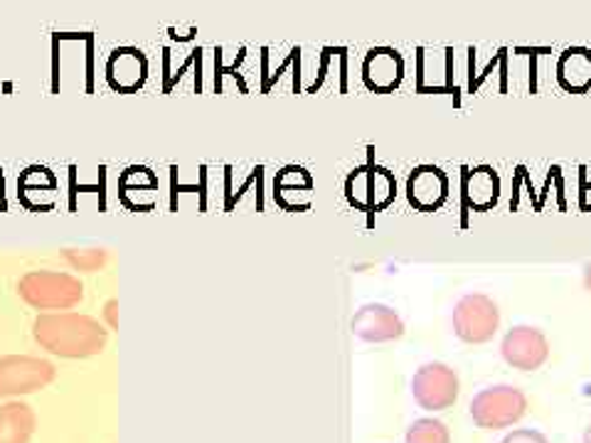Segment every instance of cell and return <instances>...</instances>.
I'll return each instance as SVG.
<instances>
[{
    "instance_id": "cell-19",
    "label": "cell",
    "mask_w": 591,
    "mask_h": 443,
    "mask_svg": "<svg viewBox=\"0 0 591 443\" xmlns=\"http://www.w3.org/2000/svg\"><path fill=\"white\" fill-rule=\"evenodd\" d=\"M584 443H591V424L584 429V439H582Z\"/></svg>"
},
{
    "instance_id": "cell-7",
    "label": "cell",
    "mask_w": 591,
    "mask_h": 443,
    "mask_svg": "<svg viewBox=\"0 0 591 443\" xmlns=\"http://www.w3.org/2000/svg\"><path fill=\"white\" fill-rule=\"evenodd\" d=\"M503 360L520 372H535L550 357V341L540 328L533 325H515L503 335L501 343Z\"/></svg>"
},
{
    "instance_id": "cell-12",
    "label": "cell",
    "mask_w": 591,
    "mask_h": 443,
    "mask_svg": "<svg viewBox=\"0 0 591 443\" xmlns=\"http://www.w3.org/2000/svg\"><path fill=\"white\" fill-rule=\"evenodd\" d=\"M35 426V411L25 402H8L0 407V443H30Z\"/></svg>"
},
{
    "instance_id": "cell-3",
    "label": "cell",
    "mask_w": 591,
    "mask_h": 443,
    "mask_svg": "<svg viewBox=\"0 0 591 443\" xmlns=\"http://www.w3.org/2000/svg\"><path fill=\"white\" fill-rule=\"evenodd\" d=\"M525 414H527V397L523 389H517L513 385L485 387L471 402L473 424L485 431L511 429Z\"/></svg>"
},
{
    "instance_id": "cell-1",
    "label": "cell",
    "mask_w": 591,
    "mask_h": 443,
    "mask_svg": "<svg viewBox=\"0 0 591 443\" xmlns=\"http://www.w3.org/2000/svg\"><path fill=\"white\" fill-rule=\"evenodd\" d=\"M33 335L40 347L67 360H84L99 355L107 345L109 331L82 313H45L33 325Z\"/></svg>"
},
{
    "instance_id": "cell-16",
    "label": "cell",
    "mask_w": 591,
    "mask_h": 443,
    "mask_svg": "<svg viewBox=\"0 0 591 443\" xmlns=\"http://www.w3.org/2000/svg\"><path fill=\"white\" fill-rule=\"evenodd\" d=\"M501 443H550V439L535 429H513Z\"/></svg>"
},
{
    "instance_id": "cell-4",
    "label": "cell",
    "mask_w": 591,
    "mask_h": 443,
    "mask_svg": "<svg viewBox=\"0 0 591 443\" xmlns=\"http://www.w3.org/2000/svg\"><path fill=\"white\" fill-rule=\"evenodd\" d=\"M453 333L463 343L483 345L493 341V335L501 328V311L491 295L485 293H466L453 305Z\"/></svg>"
},
{
    "instance_id": "cell-6",
    "label": "cell",
    "mask_w": 591,
    "mask_h": 443,
    "mask_svg": "<svg viewBox=\"0 0 591 443\" xmlns=\"http://www.w3.org/2000/svg\"><path fill=\"white\" fill-rule=\"evenodd\" d=\"M459 375L443 363L421 365L411 377V395L415 402L427 411H443L456 404L459 399Z\"/></svg>"
},
{
    "instance_id": "cell-10",
    "label": "cell",
    "mask_w": 591,
    "mask_h": 443,
    "mask_svg": "<svg viewBox=\"0 0 591 443\" xmlns=\"http://www.w3.org/2000/svg\"><path fill=\"white\" fill-rule=\"evenodd\" d=\"M409 203L419 209H437L449 193V181L443 175L441 168L434 165H421L415 173L409 175L407 183Z\"/></svg>"
},
{
    "instance_id": "cell-8",
    "label": "cell",
    "mask_w": 591,
    "mask_h": 443,
    "mask_svg": "<svg viewBox=\"0 0 591 443\" xmlns=\"http://www.w3.org/2000/svg\"><path fill=\"white\" fill-rule=\"evenodd\" d=\"M353 333L365 343H393L405 335V321L385 303H367L355 313Z\"/></svg>"
},
{
    "instance_id": "cell-9",
    "label": "cell",
    "mask_w": 591,
    "mask_h": 443,
    "mask_svg": "<svg viewBox=\"0 0 591 443\" xmlns=\"http://www.w3.org/2000/svg\"><path fill=\"white\" fill-rule=\"evenodd\" d=\"M363 77L369 89L393 91L405 77V60L397 50L377 47L365 57Z\"/></svg>"
},
{
    "instance_id": "cell-18",
    "label": "cell",
    "mask_w": 591,
    "mask_h": 443,
    "mask_svg": "<svg viewBox=\"0 0 591 443\" xmlns=\"http://www.w3.org/2000/svg\"><path fill=\"white\" fill-rule=\"evenodd\" d=\"M584 289L591 293V263L584 267Z\"/></svg>"
},
{
    "instance_id": "cell-15",
    "label": "cell",
    "mask_w": 591,
    "mask_h": 443,
    "mask_svg": "<svg viewBox=\"0 0 591 443\" xmlns=\"http://www.w3.org/2000/svg\"><path fill=\"white\" fill-rule=\"evenodd\" d=\"M67 261L79 271H97L107 263V251L104 249H69Z\"/></svg>"
},
{
    "instance_id": "cell-14",
    "label": "cell",
    "mask_w": 591,
    "mask_h": 443,
    "mask_svg": "<svg viewBox=\"0 0 591 443\" xmlns=\"http://www.w3.org/2000/svg\"><path fill=\"white\" fill-rule=\"evenodd\" d=\"M405 443H451V431L434 417H421L411 421L405 434Z\"/></svg>"
},
{
    "instance_id": "cell-13",
    "label": "cell",
    "mask_w": 591,
    "mask_h": 443,
    "mask_svg": "<svg viewBox=\"0 0 591 443\" xmlns=\"http://www.w3.org/2000/svg\"><path fill=\"white\" fill-rule=\"evenodd\" d=\"M466 197L473 207H491L498 199V177L488 168L473 171L466 181Z\"/></svg>"
},
{
    "instance_id": "cell-2",
    "label": "cell",
    "mask_w": 591,
    "mask_h": 443,
    "mask_svg": "<svg viewBox=\"0 0 591 443\" xmlns=\"http://www.w3.org/2000/svg\"><path fill=\"white\" fill-rule=\"evenodd\" d=\"M18 293L37 311H67L84 299V287L72 273L30 271L20 279Z\"/></svg>"
},
{
    "instance_id": "cell-17",
    "label": "cell",
    "mask_w": 591,
    "mask_h": 443,
    "mask_svg": "<svg viewBox=\"0 0 591 443\" xmlns=\"http://www.w3.org/2000/svg\"><path fill=\"white\" fill-rule=\"evenodd\" d=\"M116 309H119V303L109 301L107 303V311H104V315H107V321H109L111 328H119V318H116Z\"/></svg>"
},
{
    "instance_id": "cell-11",
    "label": "cell",
    "mask_w": 591,
    "mask_h": 443,
    "mask_svg": "<svg viewBox=\"0 0 591 443\" xmlns=\"http://www.w3.org/2000/svg\"><path fill=\"white\" fill-rule=\"evenodd\" d=\"M557 82L559 87L582 94L591 89V50L587 47H569L557 60Z\"/></svg>"
},
{
    "instance_id": "cell-5",
    "label": "cell",
    "mask_w": 591,
    "mask_h": 443,
    "mask_svg": "<svg viewBox=\"0 0 591 443\" xmlns=\"http://www.w3.org/2000/svg\"><path fill=\"white\" fill-rule=\"evenodd\" d=\"M55 379V365L33 355L0 357V397L33 395Z\"/></svg>"
}]
</instances>
